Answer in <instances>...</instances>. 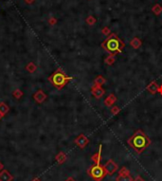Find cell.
Listing matches in <instances>:
<instances>
[{
  "label": "cell",
  "mask_w": 162,
  "mask_h": 181,
  "mask_svg": "<svg viewBox=\"0 0 162 181\" xmlns=\"http://www.w3.org/2000/svg\"><path fill=\"white\" fill-rule=\"evenodd\" d=\"M119 174H129V171L126 168H122L119 171Z\"/></svg>",
  "instance_id": "obj_13"
},
{
  "label": "cell",
  "mask_w": 162,
  "mask_h": 181,
  "mask_svg": "<svg viewBox=\"0 0 162 181\" xmlns=\"http://www.w3.org/2000/svg\"><path fill=\"white\" fill-rule=\"evenodd\" d=\"M87 172L95 181H101L107 174L106 171H105L104 169V166L101 165L99 163L94 164L93 166H91L90 168L88 169Z\"/></svg>",
  "instance_id": "obj_4"
},
{
  "label": "cell",
  "mask_w": 162,
  "mask_h": 181,
  "mask_svg": "<svg viewBox=\"0 0 162 181\" xmlns=\"http://www.w3.org/2000/svg\"><path fill=\"white\" fill-rule=\"evenodd\" d=\"M125 45L119 40L118 36L112 35L109 38L105 40L104 43H102L101 47L106 50V51L115 54V53H119L122 51Z\"/></svg>",
  "instance_id": "obj_2"
},
{
  "label": "cell",
  "mask_w": 162,
  "mask_h": 181,
  "mask_svg": "<svg viewBox=\"0 0 162 181\" xmlns=\"http://www.w3.org/2000/svg\"><path fill=\"white\" fill-rule=\"evenodd\" d=\"M34 99H35V101H38V103H42V101H45V95L42 92V90H39V91L34 95Z\"/></svg>",
  "instance_id": "obj_8"
},
{
  "label": "cell",
  "mask_w": 162,
  "mask_h": 181,
  "mask_svg": "<svg viewBox=\"0 0 162 181\" xmlns=\"http://www.w3.org/2000/svg\"><path fill=\"white\" fill-rule=\"evenodd\" d=\"M56 159H57V161H58L59 163H63L65 160V154H63V153H60V154L57 155Z\"/></svg>",
  "instance_id": "obj_12"
},
{
  "label": "cell",
  "mask_w": 162,
  "mask_h": 181,
  "mask_svg": "<svg viewBox=\"0 0 162 181\" xmlns=\"http://www.w3.org/2000/svg\"><path fill=\"white\" fill-rule=\"evenodd\" d=\"M3 167H4V166H3V164L0 162V171H1V170L3 169Z\"/></svg>",
  "instance_id": "obj_15"
},
{
  "label": "cell",
  "mask_w": 162,
  "mask_h": 181,
  "mask_svg": "<svg viewBox=\"0 0 162 181\" xmlns=\"http://www.w3.org/2000/svg\"><path fill=\"white\" fill-rule=\"evenodd\" d=\"M65 181H75V180H74L73 178H71V177H70V178H68V179H67V180H65Z\"/></svg>",
  "instance_id": "obj_16"
},
{
  "label": "cell",
  "mask_w": 162,
  "mask_h": 181,
  "mask_svg": "<svg viewBox=\"0 0 162 181\" xmlns=\"http://www.w3.org/2000/svg\"><path fill=\"white\" fill-rule=\"evenodd\" d=\"M75 143L80 147V148L82 149V148H84V147L87 145L88 140H87V138L85 137L84 135H80L79 137L75 140Z\"/></svg>",
  "instance_id": "obj_6"
},
{
  "label": "cell",
  "mask_w": 162,
  "mask_h": 181,
  "mask_svg": "<svg viewBox=\"0 0 162 181\" xmlns=\"http://www.w3.org/2000/svg\"><path fill=\"white\" fill-rule=\"evenodd\" d=\"M3 117V115L1 114V112H0V120H1V118Z\"/></svg>",
  "instance_id": "obj_18"
},
{
  "label": "cell",
  "mask_w": 162,
  "mask_h": 181,
  "mask_svg": "<svg viewBox=\"0 0 162 181\" xmlns=\"http://www.w3.org/2000/svg\"><path fill=\"white\" fill-rule=\"evenodd\" d=\"M9 111V106L7 105V104L5 103H0V112H1V114L4 116L5 114H7Z\"/></svg>",
  "instance_id": "obj_11"
},
{
  "label": "cell",
  "mask_w": 162,
  "mask_h": 181,
  "mask_svg": "<svg viewBox=\"0 0 162 181\" xmlns=\"http://www.w3.org/2000/svg\"><path fill=\"white\" fill-rule=\"evenodd\" d=\"M71 79L72 78L67 76L64 72H62L61 70H57L54 74L51 75V77L49 78V81L52 83L54 86L57 87L58 89H61L67 84L68 81L71 80Z\"/></svg>",
  "instance_id": "obj_3"
},
{
  "label": "cell",
  "mask_w": 162,
  "mask_h": 181,
  "mask_svg": "<svg viewBox=\"0 0 162 181\" xmlns=\"http://www.w3.org/2000/svg\"><path fill=\"white\" fill-rule=\"evenodd\" d=\"M101 146L99 147V151L92 157V160L94 164H98L99 163V161H101Z\"/></svg>",
  "instance_id": "obj_10"
},
{
  "label": "cell",
  "mask_w": 162,
  "mask_h": 181,
  "mask_svg": "<svg viewBox=\"0 0 162 181\" xmlns=\"http://www.w3.org/2000/svg\"><path fill=\"white\" fill-rule=\"evenodd\" d=\"M128 144L139 154L150 146L151 140L143 131L138 130L128 140Z\"/></svg>",
  "instance_id": "obj_1"
},
{
  "label": "cell",
  "mask_w": 162,
  "mask_h": 181,
  "mask_svg": "<svg viewBox=\"0 0 162 181\" xmlns=\"http://www.w3.org/2000/svg\"><path fill=\"white\" fill-rule=\"evenodd\" d=\"M104 169H105V171H106V174H113L114 172H115L117 170H118V165L114 162L113 160H108L106 163L104 164Z\"/></svg>",
  "instance_id": "obj_5"
},
{
  "label": "cell",
  "mask_w": 162,
  "mask_h": 181,
  "mask_svg": "<svg viewBox=\"0 0 162 181\" xmlns=\"http://www.w3.org/2000/svg\"><path fill=\"white\" fill-rule=\"evenodd\" d=\"M116 181H133L130 174H119Z\"/></svg>",
  "instance_id": "obj_9"
},
{
  "label": "cell",
  "mask_w": 162,
  "mask_h": 181,
  "mask_svg": "<svg viewBox=\"0 0 162 181\" xmlns=\"http://www.w3.org/2000/svg\"><path fill=\"white\" fill-rule=\"evenodd\" d=\"M32 181H41V180H40L39 178H35V179H33Z\"/></svg>",
  "instance_id": "obj_17"
},
{
  "label": "cell",
  "mask_w": 162,
  "mask_h": 181,
  "mask_svg": "<svg viewBox=\"0 0 162 181\" xmlns=\"http://www.w3.org/2000/svg\"><path fill=\"white\" fill-rule=\"evenodd\" d=\"M13 178V175L8 171H6V170H3V171L0 172V181H11Z\"/></svg>",
  "instance_id": "obj_7"
},
{
  "label": "cell",
  "mask_w": 162,
  "mask_h": 181,
  "mask_svg": "<svg viewBox=\"0 0 162 181\" xmlns=\"http://www.w3.org/2000/svg\"><path fill=\"white\" fill-rule=\"evenodd\" d=\"M133 181H144L143 179H142V178L140 177V176H138V177H136V179L135 180H133Z\"/></svg>",
  "instance_id": "obj_14"
}]
</instances>
